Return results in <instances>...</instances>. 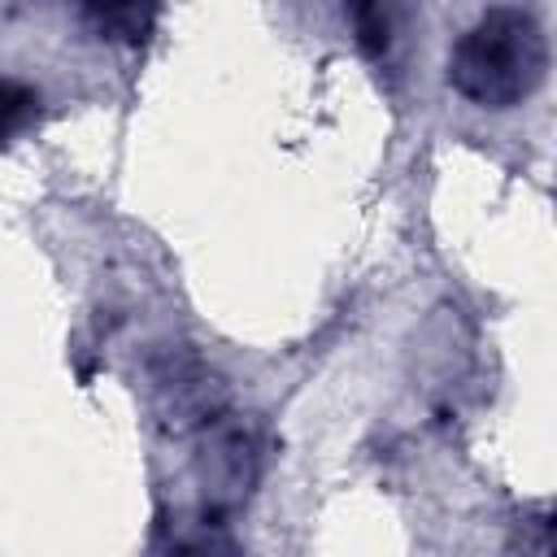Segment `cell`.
<instances>
[{
	"label": "cell",
	"mask_w": 557,
	"mask_h": 557,
	"mask_svg": "<svg viewBox=\"0 0 557 557\" xmlns=\"http://www.w3.org/2000/svg\"><path fill=\"white\" fill-rule=\"evenodd\" d=\"M548 74V35L522 4H496L448 52V87L479 109L527 104Z\"/></svg>",
	"instance_id": "6da1fadb"
},
{
	"label": "cell",
	"mask_w": 557,
	"mask_h": 557,
	"mask_svg": "<svg viewBox=\"0 0 557 557\" xmlns=\"http://www.w3.org/2000/svg\"><path fill=\"white\" fill-rule=\"evenodd\" d=\"M148 400L165 431L191 435L218 413H226V383L196 352H165L148 366Z\"/></svg>",
	"instance_id": "3957f363"
},
{
	"label": "cell",
	"mask_w": 557,
	"mask_h": 557,
	"mask_svg": "<svg viewBox=\"0 0 557 557\" xmlns=\"http://www.w3.org/2000/svg\"><path fill=\"white\" fill-rule=\"evenodd\" d=\"M348 17H352L361 52L374 65H387L396 48V0H348Z\"/></svg>",
	"instance_id": "5b68a950"
},
{
	"label": "cell",
	"mask_w": 557,
	"mask_h": 557,
	"mask_svg": "<svg viewBox=\"0 0 557 557\" xmlns=\"http://www.w3.org/2000/svg\"><path fill=\"white\" fill-rule=\"evenodd\" d=\"M104 35H113V39H126V44H139L148 30H152V22H157V13H161V0H74Z\"/></svg>",
	"instance_id": "277c9868"
},
{
	"label": "cell",
	"mask_w": 557,
	"mask_h": 557,
	"mask_svg": "<svg viewBox=\"0 0 557 557\" xmlns=\"http://www.w3.org/2000/svg\"><path fill=\"white\" fill-rule=\"evenodd\" d=\"M35 117H39V91L17 78H0V148L13 135H22Z\"/></svg>",
	"instance_id": "8992f818"
},
{
	"label": "cell",
	"mask_w": 557,
	"mask_h": 557,
	"mask_svg": "<svg viewBox=\"0 0 557 557\" xmlns=\"http://www.w3.org/2000/svg\"><path fill=\"white\" fill-rule=\"evenodd\" d=\"M196 435H200L196 440L200 505H205V522L218 527V518L239 509L244 496L252 492L257 470H261V444H257V431L231 413H218Z\"/></svg>",
	"instance_id": "7a4b0ae2"
}]
</instances>
